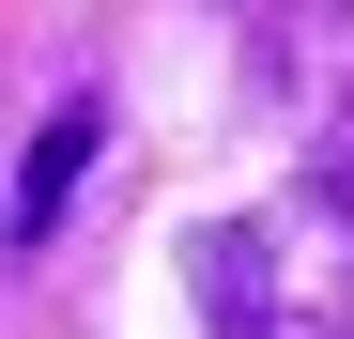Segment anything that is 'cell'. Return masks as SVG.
I'll list each match as a JSON object with an SVG mask.
<instances>
[{
    "label": "cell",
    "instance_id": "6da1fadb",
    "mask_svg": "<svg viewBox=\"0 0 354 339\" xmlns=\"http://www.w3.org/2000/svg\"><path fill=\"white\" fill-rule=\"evenodd\" d=\"M93 154H108V93H62V108H46V139H31V170H16V247L62 232V201H77Z\"/></svg>",
    "mask_w": 354,
    "mask_h": 339
}]
</instances>
